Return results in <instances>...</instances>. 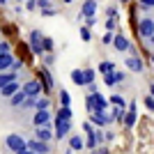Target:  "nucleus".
I'll return each instance as SVG.
<instances>
[{
	"instance_id": "nucleus-1",
	"label": "nucleus",
	"mask_w": 154,
	"mask_h": 154,
	"mask_svg": "<svg viewBox=\"0 0 154 154\" xmlns=\"http://www.w3.org/2000/svg\"><path fill=\"white\" fill-rule=\"evenodd\" d=\"M2 147H5L7 154H16L21 152V149H26V136L19 134V131H12V134H7L5 138H2Z\"/></svg>"
},
{
	"instance_id": "nucleus-2",
	"label": "nucleus",
	"mask_w": 154,
	"mask_h": 154,
	"mask_svg": "<svg viewBox=\"0 0 154 154\" xmlns=\"http://www.w3.org/2000/svg\"><path fill=\"white\" fill-rule=\"evenodd\" d=\"M44 32L37 30V28H32L30 32H28V48H30V53L35 55V58H42L44 55Z\"/></svg>"
},
{
	"instance_id": "nucleus-3",
	"label": "nucleus",
	"mask_w": 154,
	"mask_h": 154,
	"mask_svg": "<svg viewBox=\"0 0 154 154\" xmlns=\"http://www.w3.org/2000/svg\"><path fill=\"white\" fill-rule=\"evenodd\" d=\"M35 76L42 81V88H44V94L51 97V90L55 88V78H53V71L51 67H44V64H39L37 71H35Z\"/></svg>"
},
{
	"instance_id": "nucleus-4",
	"label": "nucleus",
	"mask_w": 154,
	"mask_h": 154,
	"mask_svg": "<svg viewBox=\"0 0 154 154\" xmlns=\"http://www.w3.org/2000/svg\"><path fill=\"white\" fill-rule=\"evenodd\" d=\"M154 35V16L152 14H147V16H143L140 21H138V37L147 44V39Z\"/></svg>"
},
{
	"instance_id": "nucleus-5",
	"label": "nucleus",
	"mask_w": 154,
	"mask_h": 154,
	"mask_svg": "<svg viewBox=\"0 0 154 154\" xmlns=\"http://www.w3.org/2000/svg\"><path fill=\"white\" fill-rule=\"evenodd\" d=\"M74 120H53V134H55V140H64L69 138L71 127H74Z\"/></svg>"
},
{
	"instance_id": "nucleus-6",
	"label": "nucleus",
	"mask_w": 154,
	"mask_h": 154,
	"mask_svg": "<svg viewBox=\"0 0 154 154\" xmlns=\"http://www.w3.org/2000/svg\"><path fill=\"white\" fill-rule=\"evenodd\" d=\"M21 90L26 92L28 97H35V99H37L39 94H44V88H42V81H39L37 76H32V78H26V81H23V85H21Z\"/></svg>"
},
{
	"instance_id": "nucleus-7",
	"label": "nucleus",
	"mask_w": 154,
	"mask_h": 154,
	"mask_svg": "<svg viewBox=\"0 0 154 154\" xmlns=\"http://www.w3.org/2000/svg\"><path fill=\"white\" fill-rule=\"evenodd\" d=\"M53 122V113L51 110H35L30 115V120H28V127L35 129V127H44V124Z\"/></svg>"
},
{
	"instance_id": "nucleus-8",
	"label": "nucleus",
	"mask_w": 154,
	"mask_h": 154,
	"mask_svg": "<svg viewBox=\"0 0 154 154\" xmlns=\"http://www.w3.org/2000/svg\"><path fill=\"white\" fill-rule=\"evenodd\" d=\"M32 113H35V97H26L23 103L14 108V117H16V120H23V117L32 115Z\"/></svg>"
},
{
	"instance_id": "nucleus-9",
	"label": "nucleus",
	"mask_w": 154,
	"mask_h": 154,
	"mask_svg": "<svg viewBox=\"0 0 154 154\" xmlns=\"http://www.w3.org/2000/svg\"><path fill=\"white\" fill-rule=\"evenodd\" d=\"M110 46H113L117 53H127V51H131V48H134L131 39H129L124 32H120V30L115 32V37H113V44H110Z\"/></svg>"
},
{
	"instance_id": "nucleus-10",
	"label": "nucleus",
	"mask_w": 154,
	"mask_h": 154,
	"mask_svg": "<svg viewBox=\"0 0 154 154\" xmlns=\"http://www.w3.org/2000/svg\"><path fill=\"white\" fill-rule=\"evenodd\" d=\"M124 69L131 71V74H143V71H145V62L140 60V55L131 53V55L124 58Z\"/></svg>"
},
{
	"instance_id": "nucleus-11",
	"label": "nucleus",
	"mask_w": 154,
	"mask_h": 154,
	"mask_svg": "<svg viewBox=\"0 0 154 154\" xmlns=\"http://www.w3.org/2000/svg\"><path fill=\"white\" fill-rule=\"evenodd\" d=\"M32 138L44 140V143H53V138H55V134H53V122L44 124V127H35L32 129Z\"/></svg>"
},
{
	"instance_id": "nucleus-12",
	"label": "nucleus",
	"mask_w": 154,
	"mask_h": 154,
	"mask_svg": "<svg viewBox=\"0 0 154 154\" xmlns=\"http://www.w3.org/2000/svg\"><path fill=\"white\" fill-rule=\"evenodd\" d=\"M26 145H28V149L30 152H35V154H51V149H53V145L51 143H44V140H37V138H26Z\"/></svg>"
},
{
	"instance_id": "nucleus-13",
	"label": "nucleus",
	"mask_w": 154,
	"mask_h": 154,
	"mask_svg": "<svg viewBox=\"0 0 154 154\" xmlns=\"http://www.w3.org/2000/svg\"><path fill=\"white\" fill-rule=\"evenodd\" d=\"M136 122H138V106H136V101H131L127 106V113H124V127L127 129H134L136 127Z\"/></svg>"
},
{
	"instance_id": "nucleus-14",
	"label": "nucleus",
	"mask_w": 154,
	"mask_h": 154,
	"mask_svg": "<svg viewBox=\"0 0 154 154\" xmlns=\"http://www.w3.org/2000/svg\"><path fill=\"white\" fill-rule=\"evenodd\" d=\"M21 85H23V83H21V76L16 78V81H9L7 85H2V88H0V99H5V101H7L12 94H16V92L21 90Z\"/></svg>"
},
{
	"instance_id": "nucleus-15",
	"label": "nucleus",
	"mask_w": 154,
	"mask_h": 154,
	"mask_svg": "<svg viewBox=\"0 0 154 154\" xmlns=\"http://www.w3.org/2000/svg\"><path fill=\"white\" fill-rule=\"evenodd\" d=\"M97 14V0H83V5H81V14H78L76 19L83 21L88 16H94Z\"/></svg>"
},
{
	"instance_id": "nucleus-16",
	"label": "nucleus",
	"mask_w": 154,
	"mask_h": 154,
	"mask_svg": "<svg viewBox=\"0 0 154 154\" xmlns=\"http://www.w3.org/2000/svg\"><path fill=\"white\" fill-rule=\"evenodd\" d=\"M69 149H74V152L85 149V136H81V134H69Z\"/></svg>"
},
{
	"instance_id": "nucleus-17",
	"label": "nucleus",
	"mask_w": 154,
	"mask_h": 154,
	"mask_svg": "<svg viewBox=\"0 0 154 154\" xmlns=\"http://www.w3.org/2000/svg\"><path fill=\"white\" fill-rule=\"evenodd\" d=\"M0 35H7L12 39H19V26L16 23H2L0 26Z\"/></svg>"
},
{
	"instance_id": "nucleus-18",
	"label": "nucleus",
	"mask_w": 154,
	"mask_h": 154,
	"mask_svg": "<svg viewBox=\"0 0 154 154\" xmlns=\"http://www.w3.org/2000/svg\"><path fill=\"white\" fill-rule=\"evenodd\" d=\"M35 110H51V97L39 94L37 99H35Z\"/></svg>"
},
{
	"instance_id": "nucleus-19",
	"label": "nucleus",
	"mask_w": 154,
	"mask_h": 154,
	"mask_svg": "<svg viewBox=\"0 0 154 154\" xmlns=\"http://www.w3.org/2000/svg\"><path fill=\"white\" fill-rule=\"evenodd\" d=\"M26 92H23V90H19V92H16V94H12V97H9V99H7V106H9V108H16V106H21V103H23V99H26Z\"/></svg>"
},
{
	"instance_id": "nucleus-20",
	"label": "nucleus",
	"mask_w": 154,
	"mask_h": 154,
	"mask_svg": "<svg viewBox=\"0 0 154 154\" xmlns=\"http://www.w3.org/2000/svg\"><path fill=\"white\" fill-rule=\"evenodd\" d=\"M14 60H16L14 53H0V71H7L9 67H12Z\"/></svg>"
},
{
	"instance_id": "nucleus-21",
	"label": "nucleus",
	"mask_w": 154,
	"mask_h": 154,
	"mask_svg": "<svg viewBox=\"0 0 154 154\" xmlns=\"http://www.w3.org/2000/svg\"><path fill=\"white\" fill-rule=\"evenodd\" d=\"M53 120H74V110L69 108H64V106H60L58 110H55V115H53Z\"/></svg>"
},
{
	"instance_id": "nucleus-22",
	"label": "nucleus",
	"mask_w": 154,
	"mask_h": 154,
	"mask_svg": "<svg viewBox=\"0 0 154 154\" xmlns=\"http://www.w3.org/2000/svg\"><path fill=\"white\" fill-rule=\"evenodd\" d=\"M21 76V71H0V88H2V85H7L9 83V81H16V78Z\"/></svg>"
},
{
	"instance_id": "nucleus-23",
	"label": "nucleus",
	"mask_w": 154,
	"mask_h": 154,
	"mask_svg": "<svg viewBox=\"0 0 154 154\" xmlns=\"http://www.w3.org/2000/svg\"><path fill=\"white\" fill-rule=\"evenodd\" d=\"M99 74H110V71H115V62H110V60H101V62H99Z\"/></svg>"
},
{
	"instance_id": "nucleus-24",
	"label": "nucleus",
	"mask_w": 154,
	"mask_h": 154,
	"mask_svg": "<svg viewBox=\"0 0 154 154\" xmlns=\"http://www.w3.org/2000/svg\"><path fill=\"white\" fill-rule=\"evenodd\" d=\"M71 81L78 88H85V78H83V69H71Z\"/></svg>"
},
{
	"instance_id": "nucleus-25",
	"label": "nucleus",
	"mask_w": 154,
	"mask_h": 154,
	"mask_svg": "<svg viewBox=\"0 0 154 154\" xmlns=\"http://www.w3.org/2000/svg\"><path fill=\"white\" fill-rule=\"evenodd\" d=\"M58 101H60V106L69 108V106H71V97H69V92H67V90H58Z\"/></svg>"
},
{
	"instance_id": "nucleus-26",
	"label": "nucleus",
	"mask_w": 154,
	"mask_h": 154,
	"mask_svg": "<svg viewBox=\"0 0 154 154\" xmlns=\"http://www.w3.org/2000/svg\"><path fill=\"white\" fill-rule=\"evenodd\" d=\"M110 113H113V122H124V113H127V108L115 106V108H110Z\"/></svg>"
},
{
	"instance_id": "nucleus-27",
	"label": "nucleus",
	"mask_w": 154,
	"mask_h": 154,
	"mask_svg": "<svg viewBox=\"0 0 154 154\" xmlns=\"http://www.w3.org/2000/svg\"><path fill=\"white\" fill-rule=\"evenodd\" d=\"M55 60H58V55H55V53H44V55H42V64H44V67H53V64H55Z\"/></svg>"
},
{
	"instance_id": "nucleus-28",
	"label": "nucleus",
	"mask_w": 154,
	"mask_h": 154,
	"mask_svg": "<svg viewBox=\"0 0 154 154\" xmlns=\"http://www.w3.org/2000/svg\"><path fill=\"white\" fill-rule=\"evenodd\" d=\"M44 53H55V42H53V37H46L44 35Z\"/></svg>"
},
{
	"instance_id": "nucleus-29",
	"label": "nucleus",
	"mask_w": 154,
	"mask_h": 154,
	"mask_svg": "<svg viewBox=\"0 0 154 154\" xmlns=\"http://www.w3.org/2000/svg\"><path fill=\"white\" fill-rule=\"evenodd\" d=\"M85 110H88V113H97V101H94L92 94L85 97Z\"/></svg>"
},
{
	"instance_id": "nucleus-30",
	"label": "nucleus",
	"mask_w": 154,
	"mask_h": 154,
	"mask_svg": "<svg viewBox=\"0 0 154 154\" xmlns=\"http://www.w3.org/2000/svg\"><path fill=\"white\" fill-rule=\"evenodd\" d=\"M83 78H85V85H88V83H94L97 71L92 69V67H88V69H83Z\"/></svg>"
},
{
	"instance_id": "nucleus-31",
	"label": "nucleus",
	"mask_w": 154,
	"mask_h": 154,
	"mask_svg": "<svg viewBox=\"0 0 154 154\" xmlns=\"http://www.w3.org/2000/svg\"><path fill=\"white\" fill-rule=\"evenodd\" d=\"M39 16H44V19H53V16H58V9H55V7H46V9H39Z\"/></svg>"
},
{
	"instance_id": "nucleus-32",
	"label": "nucleus",
	"mask_w": 154,
	"mask_h": 154,
	"mask_svg": "<svg viewBox=\"0 0 154 154\" xmlns=\"http://www.w3.org/2000/svg\"><path fill=\"white\" fill-rule=\"evenodd\" d=\"M103 83H106V88H108V90H110V88H115V71H110V74H103Z\"/></svg>"
},
{
	"instance_id": "nucleus-33",
	"label": "nucleus",
	"mask_w": 154,
	"mask_h": 154,
	"mask_svg": "<svg viewBox=\"0 0 154 154\" xmlns=\"http://www.w3.org/2000/svg\"><path fill=\"white\" fill-rule=\"evenodd\" d=\"M81 39H83L85 44H88V42H92V28H88V26L81 28Z\"/></svg>"
},
{
	"instance_id": "nucleus-34",
	"label": "nucleus",
	"mask_w": 154,
	"mask_h": 154,
	"mask_svg": "<svg viewBox=\"0 0 154 154\" xmlns=\"http://www.w3.org/2000/svg\"><path fill=\"white\" fill-rule=\"evenodd\" d=\"M108 101L113 103V106H120V108H127V101H124V99H122L120 94H113V97L108 99Z\"/></svg>"
},
{
	"instance_id": "nucleus-35",
	"label": "nucleus",
	"mask_w": 154,
	"mask_h": 154,
	"mask_svg": "<svg viewBox=\"0 0 154 154\" xmlns=\"http://www.w3.org/2000/svg\"><path fill=\"white\" fill-rule=\"evenodd\" d=\"M23 69H26V62H23L21 58H16L12 62V67H9V71H23Z\"/></svg>"
},
{
	"instance_id": "nucleus-36",
	"label": "nucleus",
	"mask_w": 154,
	"mask_h": 154,
	"mask_svg": "<svg viewBox=\"0 0 154 154\" xmlns=\"http://www.w3.org/2000/svg\"><path fill=\"white\" fill-rule=\"evenodd\" d=\"M23 9H26V12H39L37 0H26V2H23Z\"/></svg>"
},
{
	"instance_id": "nucleus-37",
	"label": "nucleus",
	"mask_w": 154,
	"mask_h": 154,
	"mask_svg": "<svg viewBox=\"0 0 154 154\" xmlns=\"http://www.w3.org/2000/svg\"><path fill=\"white\" fill-rule=\"evenodd\" d=\"M106 19H120V16H117V7L115 5H108V7H106Z\"/></svg>"
},
{
	"instance_id": "nucleus-38",
	"label": "nucleus",
	"mask_w": 154,
	"mask_h": 154,
	"mask_svg": "<svg viewBox=\"0 0 154 154\" xmlns=\"http://www.w3.org/2000/svg\"><path fill=\"white\" fill-rule=\"evenodd\" d=\"M94 138H97V147H99V145H103V143H106V134H103L101 129H97V127H94Z\"/></svg>"
},
{
	"instance_id": "nucleus-39",
	"label": "nucleus",
	"mask_w": 154,
	"mask_h": 154,
	"mask_svg": "<svg viewBox=\"0 0 154 154\" xmlns=\"http://www.w3.org/2000/svg\"><path fill=\"white\" fill-rule=\"evenodd\" d=\"M0 53H12V42L9 39H0Z\"/></svg>"
},
{
	"instance_id": "nucleus-40",
	"label": "nucleus",
	"mask_w": 154,
	"mask_h": 154,
	"mask_svg": "<svg viewBox=\"0 0 154 154\" xmlns=\"http://www.w3.org/2000/svg\"><path fill=\"white\" fill-rule=\"evenodd\" d=\"M143 103H145V108H147V110H152V113H154V97L152 94L143 97Z\"/></svg>"
},
{
	"instance_id": "nucleus-41",
	"label": "nucleus",
	"mask_w": 154,
	"mask_h": 154,
	"mask_svg": "<svg viewBox=\"0 0 154 154\" xmlns=\"http://www.w3.org/2000/svg\"><path fill=\"white\" fill-rule=\"evenodd\" d=\"M113 37H115V32L106 30V35L101 37V44H103V46H110V44H113Z\"/></svg>"
},
{
	"instance_id": "nucleus-42",
	"label": "nucleus",
	"mask_w": 154,
	"mask_h": 154,
	"mask_svg": "<svg viewBox=\"0 0 154 154\" xmlns=\"http://www.w3.org/2000/svg\"><path fill=\"white\" fill-rule=\"evenodd\" d=\"M103 28H106V30H110V32H115V30H117V21H115V19H106Z\"/></svg>"
},
{
	"instance_id": "nucleus-43",
	"label": "nucleus",
	"mask_w": 154,
	"mask_h": 154,
	"mask_svg": "<svg viewBox=\"0 0 154 154\" xmlns=\"http://www.w3.org/2000/svg\"><path fill=\"white\" fill-rule=\"evenodd\" d=\"M138 5H140L145 12H149V9H154V0H138Z\"/></svg>"
},
{
	"instance_id": "nucleus-44",
	"label": "nucleus",
	"mask_w": 154,
	"mask_h": 154,
	"mask_svg": "<svg viewBox=\"0 0 154 154\" xmlns=\"http://www.w3.org/2000/svg\"><path fill=\"white\" fill-rule=\"evenodd\" d=\"M124 78H127V74H124V71H117V69H115V83H117V85L124 83Z\"/></svg>"
},
{
	"instance_id": "nucleus-45",
	"label": "nucleus",
	"mask_w": 154,
	"mask_h": 154,
	"mask_svg": "<svg viewBox=\"0 0 154 154\" xmlns=\"http://www.w3.org/2000/svg\"><path fill=\"white\" fill-rule=\"evenodd\" d=\"M92 154H108V145H99V147H94Z\"/></svg>"
},
{
	"instance_id": "nucleus-46",
	"label": "nucleus",
	"mask_w": 154,
	"mask_h": 154,
	"mask_svg": "<svg viewBox=\"0 0 154 154\" xmlns=\"http://www.w3.org/2000/svg\"><path fill=\"white\" fill-rule=\"evenodd\" d=\"M37 7L39 9H46V7H53V5H51V0H37Z\"/></svg>"
},
{
	"instance_id": "nucleus-47",
	"label": "nucleus",
	"mask_w": 154,
	"mask_h": 154,
	"mask_svg": "<svg viewBox=\"0 0 154 154\" xmlns=\"http://www.w3.org/2000/svg\"><path fill=\"white\" fill-rule=\"evenodd\" d=\"M83 21H85V26H88V28H92L97 23V16H88V19H83Z\"/></svg>"
},
{
	"instance_id": "nucleus-48",
	"label": "nucleus",
	"mask_w": 154,
	"mask_h": 154,
	"mask_svg": "<svg viewBox=\"0 0 154 154\" xmlns=\"http://www.w3.org/2000/svg\"><path fill=\"white\" fill-rule=\"evenodd\" d=\"M85 88L90 90V94H97V92H99V88H97V83H88V85H85Z\"/></svg>"
},
{
	"instance_id": "nucleus-49",
	"label": "nucleus",
	"mask_w": 154,
	"mask_h": 154,
	"mask_svg": "<svg viewBox=\"0 0 154 154\" xmlns=\"http://www.w3.org/2000/svg\"><path fill=\"white\" fill-rule=\"evenodd\" d=\"M103 134H106V140H115V134H113V131H103Z\"/></svg>"
},
{
	"instance_id": "nucleus-50",
	"label": "nucleus",
	"mask_w": 154,
	"mask_h": 154,
	"mask_svg": "<svg viewBox=\"0 0 154 154\" xmlns=\"http://www.w3.org/2000/svg\"><path fill=\"white\" fill-rule=\"evenodd\" d=\"M16 154H35V152H30V149L26 147V149H21V152H16Z\"/></svg>"
},
{
	"instance_id": "nucleus-51",
	"label": "nucleus",
	"mask_w": 154,
	"mask_h": 154,
	"mask_svg": "<svg viewBox=\"0 0 154 154\" xmlns=\"http://www.w3.org/2000/svg\"><path fill=\"white\" fill-rule=\"evenodd\" d=\"M149 62L154 64V48H152V51H149Z\"/></svg>"
},
{
	"instance_id": "nucleus-52",
	"label": "nucleus",
	"mask_w": 154,
	"mask_h": 154,
	"mask_svg": "<svg viewBox=\"0 0 154 154\" xmlns=\"http://www.w3.org/2000/svg\"><path fill=\"white\" fill-rule=\"evenodd\" d=\"M147 44H149V46H152V48H154V35H152V37L147 39Z\"/></svg>"
},
{
	"instance_id": "nucleus-53",
	"label": "nucleus",
	"mask_w": 154,
	"mask_h": 154,
	"mask_svg": "<svg viewBox=\"0 0 154 154\" xmlns=\"http://www.w3.org/2000/svg\"><path fill=\"white\" fill-rule=\"evenodd\" d=\"M9 5V0H0V7H7Z\"/></svg>"
},
{
	"instance_id": "nucleus-54",
	"label": "nucleus",
	"mask_w": 154,
	"mask_h": 154,
	"mask_svg": "<svg viewBox=\"0 0 154 154\" xmlns=\"http://www.w3.org/2000/svg\"><path fill=\"white\" fill-rule=\"evenodd\" d=\"M149 94L154 97V83H149Z\"/></svg>"
},
{
	"instance_id": "nucleus-55",
	"label": "nucleus",
	"mask_w": 154,
	"mask_h": 154,
	"mask_svg": "<svg viewBox=\"0 0 154 154\" xmlns=\"http://www.w3.org/2000/svg\"><path fill=\"white\" fill-rule=\"evenodd\" d=\"M60 2H62V5H71V2H74V0H60Z\"/></svg>"
},
{
	"instance_id": "nucleus-56",
	"label": "nucleus",
	"mask_w": 154,
	"mask_h": 154,
	"mask_svg": "<svg viewBox=\"0 0 154 154\" xmlns=\"http://www.w3.org/2000/svg\"><path fill=\"white\" fill-rule=\"evenodd\" d=\"M64 154H76V152H74V149H69V147H67V149H64Z\"/></svg>"
},
{
	"instance_id": "nucleus-57",
	"label": "nucleus",
	"mask_w": 154,
	"mask_h": 154,
	"mask_svg": "<svg viewBox=\"0 0 154 154\" xmlns=\"http://www.w3.org/2000/svg\"><path fill=\"white\" fill-rule=\"evenodd\" d=\"M129 2H131V0H120V5H129Z\"/></svg>"
},
{
	"instance_id": "nucleus-58",
	"label": "nucleus",
	"mask_w": 154,
	"mask_h": 154,
	"mask_svg": "<svg viewBox=\"0 0 154 154\" xmlns=\"http://www.w3.org/2000/svg\"><path fill=\"white\" fill-rule=\"evenodd\" d=\"M12 2H19V5H23V2H26V0H12Z\"/></svg>"
},
{
	"instance_id": "nucleus-59",
	"label": "nucleus",
	"mask_w": 154,
	"mask_h": 154,
	"mask_svg": "<svg viewBox=\"0 0 154 154\" xmlns=\"http://www.w3.org/2000/svg\"><path fill=\"white\" fill-rule=\"evenodd\" d=\"M152 16H154V14H152Z\"/></svg>"
},
{
	"instance_id": "nucleus-60",
	"label": "nucleus",
	"mask_w": 154,
	"mask_h": 154,
	"mask_svg": "<svg viewBox=\"0 0 154 154\" xmlns=\"http://www.w3.org/2000/svg\"><path fill=\"white\" fill-rule=\"evenodd\" d=\"M0 39H2V37H0Z\"/></svg>"
}]
</instances>
